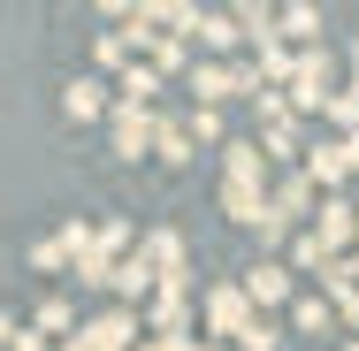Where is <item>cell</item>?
Returning <instances> with one entry per match:
<instances>
[{
  "instance_id": "6da1fadb",
  "label": "cell",
  "mask_w": 359,
  "mask_h": 351,
  "mask_svg": "<svg viewBox=\"0 0 359 351\" xmlns=\"http://www.w3.org/2000/svg\"><path fill=\"white\" fill-rule=\"evenodd\" d=\"M352 214H359V207H344V199H329V207H321V229H313V237H321V252H337V245H352V229H359Z\"/></svg>"
},
{
  "instance_id": "7a4b0ae2",
  "label": "cell",
  "mask_w": 359,
  "mask_h": 351,
  "mask_svg": "<svg viewBox=\"0 0 359 351\" xmlns=\"http://www.w3.org/2000/svg\"><path fill=\"white\" fill-rule=\"evenodd\" d=\"M245 298H260V305H276V298H290V275L276 268V260H260V268H245Z\"/></svg>"
},
{
  "instance_id": "3957f363",
  "label": "cell",
  "mask_w": 359,
  "mask_h": 351,
  "mask_svg": "<svg viewBox=\"0 0 359 351\" xmlns=\"http://www.w3.org/2000/svg\"><path fill=\"white\" fill-rule=\"evenodd\" d=\"M161 138V130H153V123H145V115H130V107H123V115H115V153H123V160H138L145 145Z\"/></svg>"
},
{
  "instance_id": "277c9868",
  "label": "cell",
  "mask_w": 359,
  "mask_h": 351,
  "mask_svg": "<svg viewBox=\"0 0 359 351\" xmlns=\"http://www.w3.org/2000/svg\"><path fill=\"white\" fill-rule=\"evenodd\" d=\"M130 329H138L130 313H107V321H92V329H84V344H92V351H123V344H130Z\"/></svg>"
},
{
  "instance_id": "5b68a950",
  "label": "cell",
  "mask_w": 359,
  "mask_h": 351,
  "mask_svg": "<svg viewBox=\"0 0 359 351\" xmlns=\"http://www.w3.org/2000/svg\"><path fill=\"white\" fill-rule=\"evenodd\" d=\"M153 282H161V275L145 268V252H138V260H123V268H115V290H123V298H145Z\"/></svg>"
},
{
  "instance_id": "8992f818",
  "label": "cell",
  "mask_w": 359,
  "mask_h": 351,
  "mask_svg": "<svg viewBox=\"0 0 359 351\" xmlns=\"http://www.w3.org/2000/svg\"><path fill=\"white\" fill-rule=\"evenodd\" d=\"M100 92H107V84H92V76H76V84H69V99H62V107H69L76 123H92V115H100Z\"/></svg>"
},
{
  "instance_id": "52a82bcc",
  "label": "cell",
  "mask_w": 359,
  "mask_h": 351,
  "mask_svg": "<svg viewBox=\"0 0 359 351\" xmlns=\"http://www.w3.org/2000/svg\"><path fill=\"white\" fill-rule=\"evenodd\" d=\"M191 39H207V46H237V15H199V23H191Z\"/></svg>"
},
{
  "instance_id": "ba28073f",
  "label": "cell",
  "mask_w": 359,
  "mask_h": 351,
  "mask_svg": "<svg viewBox=\"0 0 359 351\" xmlns=\"http://www.w3.org/2000/svg\"><path fill=\"white\" fill-rule=\"evenodd\" d=\"M290 321H298V329H306V336H313V329H321V336H329V329H337V313H329V305H321V298H298V305H290Z\"/></svg>"
},
{
  "instance_id": "9c48e42d",
  "label": "cell",
  "mask_w": 359,
  "mask_h": 351,
  "mask_svg": "<svg viewBox=\"0 0 359 351\" xmlns=\"http://www.w3.org/2000/svg\"><path fill=\"white\" fill-rule=\"evenodd\" d=\"M153 84H161L153 69H130V76H123V107H130V115H145V99H153Z\"/></svg>"
},
{
  "instance_id": "30bf717a",
  "label": "cell",
  "mask_w": 359,
  "mask_h": 351,
  "mask_svg": "<svg viewBox=\"0 0 359 351\" xmlns=\"http://www.w3.org/2000/svg\"><path fill=\"white\" fill-rule=\"evenodd\" d=\"M153 321H161L168 336L184 329V282H168V290H161V305H153Z\"/></svg>"
},
{
  "instance_id": "8fae6325",
  "label": "cell",
  "mask_w": 359,
  "mask_h": 351,
  "mask_svg": "<svg viewBox=\"0 0 359 351\" xmlns=\"http://www.w3.org/2000/svg\"><path fill=\"white\" fill-rule=\"evenodd\" d=\"M161 160H191V130H184V123H161Z\"/></svg>"
},
{
  "instance_id": "7c38bea8",
  "label": "cell",
  "mask_w": 359,
  "mask_h": 351,
  "mask_svg": "<svg viewBox=\"0 0 359 351\" xmlns=\"http://www.w3.org/2000/svg\"><path fill=\"white\" fill-rule=\"evenodd\" d=\"M344 176V145H313V184H337Z\"/></svg>"
},
{
  "instance_id": "4fadbf2b",
  "label": "cell",
  "mask_w": 359,
  "mask_h": 351,
  "mask_svg": "<svg viewBox=\"0 0 359 351\" xmlns=\"http://www.w3.org/2000/svg\"><path fill=\"white\" fill-rule=\"evenodd\" d=\"M276 23H283V39H313V8H283Z\"/></svg>"
},
{
  "instance_id": "5bb4252c",
  "label": "cell",
  "mask_w": 359,
  "mask_h": 351,
  "mask_svg": "<svg viewBox=\"0 0 359 351\" xmlns=\"http://www.w3.org/2000/svg\"><path fill=\"white\" fill-rule=\"evenodd\" d=\"M283 344V336H276V329H268V321H252V329H245V336H237V351H276Z\"/></svg>"
},
{
  "instance_id": "9a60e30c",
  "label": "cell",
  "mask_w": 359,
  "mask_h": 351,
  "mask_svg": "<svg viewBox=\"0 0 359 351\" xmlns=\"http://www.w3.org/2000/svg\"><path fill=\"white\" fill-rule=\"evenodd\" d=\"M329 115H337V123L359 138V92H337V99H329Z\"/></svg>"
},
{
  "instance_id": "2e32d148",
  "label": "cell",
  "mask_w": 359,
  "mask_h": 351,
  "mask_svg": "<svg viewBox=\"0 0 359 351\" xmlns=\"http://www.w3.org/2000/svg\"><path fill=\"white\" fill-rule=\"evenodd\" d=\"M306 207H313V191H306V176H290V184H283V221L306 214Z\"/></svg>"
},
{
  "instance_id": "e0dca14e",
  "label": "cell",
  "mask_w": 359,
  "mask_h": 351,
  "mask_svg": "<svg viewBox=\"0 0 359 351\" xmlns=\"http://www.w3.org/2000/svg\"><path fill=\"white\" fill-rule=\"evenodd\" d=\"M191 138H222V115H215V107H191Z\"/></svg>"
},
{
  "instance_id": "ac0fdd59",
  "label": "cell",
  "mask_w": 359,
  "mask_h": 351,
  "mask_svg": "<svg viewBox=\"0 0 359 351\" xmlns=\"http://www.w3.org/2000/svg\"><path fill=\"white\" fill-rule=\"evenodd\" d=\"M15 336H23V329H15L8 313H0V351H15Z\"/></svg>"
},
{
  "instance_id": "d6986e66",
  "label": "cell",
  "mask_w": 359,
  "mask_h": 351,
  "mask_svg": "<svg viewBox=\"0 0 359 351\" xmlns=\"http://www.w3.org/2000/svg\"><path fill=\"white\" fill-rule=\"evenodd\" d=\"M344 168H359V138H344Z\"/></svg>"
},
{
  "instance_id": "ffe728a7",
  "label": "cell",
  "mask_w": 359,
  "mask_h": 351,
  "mask_svg": "<svg viewBox=\"0 0 359 351\" xmlns=\"http://www.w3.org/2000/svg\"><path fill=\"white\" fill-rule=\"evenodd\" d=\"M344 321H352V329H359V298H344Z\"/></svg>"
},
{
  "instance_id": "44dd1931",
  "label": "cell",
  "mask_w": 359,
  "mask_h": 351,
  "mask_svg": "<svg viewBox=\"0 0 359 351\" xmlns=\"http://www.w3.org/2000/svg\"><path fill=\"white\" fill-rule=\"evenodd\" d=\"M62 351H92V344H84V336H69V344H62Z\"/></svg>"
},
{
  "instance_id": "7402d4cb",
  "label": "cell",
  "mask_w": 359,
  "mask_h": 351,
  "mask_svg": "<svg viewBox=\"0 0 359 351\" xmlns=\"http://www.w3.org/2000/svg\"><path fill=\"white\" fill-rule=\"evenodd\" d=\"M344 268H352V275H359V252H352V260H344Z\"/></svg>"
},
{
  "instance_id": "603a6c76",
  "label": "cell",
  "mask_w": 359,
  "mask_h": 351,
  "mask_svg": "<svg viewBox=\"0 0 359 351\" xmlns=\"http://www.w3.org/2000/svg\"><path fill=\"white\" fill-rule=\"evenodd\" d=\"M352 351H359V344H352Z\"/></svg>"
}]
</instances>
